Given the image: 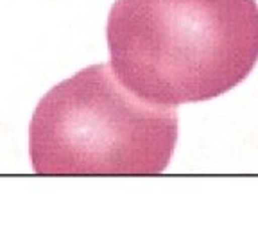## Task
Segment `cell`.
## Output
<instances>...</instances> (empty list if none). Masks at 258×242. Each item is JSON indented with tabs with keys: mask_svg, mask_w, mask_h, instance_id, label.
<instances>
[{
	"mask_svg": "<svg viewBox=\"0 0 258 242\" xmlns=\"http://www.w3.org/2000/svg\"><path fill=\"white\" fill-rule=\"evenodd\" d=\"M106 40L122 85L160 106L212 101L258 61L256 0H115Z\"/></svg>",
	"mask_w": 258,
	"mask_h": 242,
	"instance_id": "6da1fadb",
	"label": "cell"
},
{
	"mask_svg": "<svg viewBox=\"0 0 258 242\" xmlns=\"http://www.w3.org/2000/svg\"><path fill=\"white\" fill-rule=\"evenodd\" d=\"M176 142V108L140 99L102 63L48 90L29 124L38 176H158Z\"/></svg>",
	"mask_w": 258,
	"mask_h": 242,
	"instance_id": "7a4b0ae2",
	"label": "cell"
}]
</instances>
